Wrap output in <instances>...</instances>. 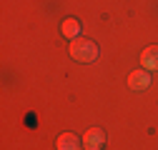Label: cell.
Instances as JSON below:
<instances>
[{
  "label": "cell",
  "instance_id": "obj_1",
  "mask_svg": "<svg viewBox=\"0 0 158 150\" xmlns=\"http://www.w3.org/2000/svg\"><path fill=\"white\" fill-rule=\"evenodd\" d=\"M70 55L78 63H95L101 50H98V45L93 40H88V38H75L70 43Z\"/></svg>",
  "mask_w": 158,
  "mask_h": 150
},
{
  "label": "cell",
  "instance_id": "obj_2",
  "mask_svg": "<svg viewBox=\"0 0 158 150\" xmlns=\"http://www.w3.org/2000/svg\"><path fill=\"white\" fill-rule=\"evenodd\" d=\"M83 145L88 148V150H101L103 145H106V133L101 128H90L88 133L83 135Z\"/></svg>",
  "mask_w": 158,
  "mask_h": 150
},
{
  "label": "cell",
  "instance_id": "obj_3",
  "mask_svg": "<svg viewBox=\"0 0 158 150\" xmlns=\"http://www.w3.org/2000/svg\"><path fill=\"white\" fill-rule=\"evenodd\" d=\"M148 85H151L148 70H135V73L128 75V88H131V90H146Z\"/></svg>",
  "mask_w": 158,
  "mask_h": 150
},
{
  "label": "cell",
  "instance_id": "obj_4",
  "mask_svg": "<svg viewBox=\"0 0 158 150\" xmlns=\"http://www.w3.org/2000/svg\"><path fill=\"white\" fill-rule=\"evenodd\" d=\"M141 65H143V70H148V73L158 70V45H151V48L143 50V55H141Z\"/></svg>",
  "mask_w": 158,
  "mask_h": 150
},
{
  "label": "cell",
  "instance_id": "obj_5",
  "mask_svg": "<svg viewBox=\"0 0 158 150\" xmlns=\"http://www.w3.org/2000/svg\"><path fill=\"white\" fill-rule=\"evenodd\" d=\"M55 148L58 150H81V140H78L73 133H63L60 138H58Z\"/></svg>",
  "mask_w": 158,
  "mask_h": 150
},
{
  "label": "cell",
  "instance_id": "obj_6",
  "mask_svg": "<svg viewBox=\"0 0 158 150\" xmlns=\"http://www.w3.org/2000/svg\"><path fill=\"white\" fill-rule=\"evenodd\" d=\"M63 35L68 38V40H75V38L81 35V23L73 20V18H68V20L63 23Z\"/></svg>",
  "mask_w": 158,
  "mask_h": 150
}]
</instances>
